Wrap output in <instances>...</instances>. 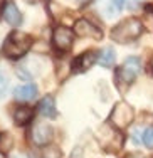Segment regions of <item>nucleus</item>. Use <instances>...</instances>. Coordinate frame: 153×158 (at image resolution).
<instances>
[{
	"instance_id": "1",
	"label": "nucleus",
	"mask_w": 153,
	"mask_h": 158,
	"mask_svg": "<svg viewBox=\"0 0 153 158\" xmlns=\"http://www.w3.org/2000/svg\"><path fill=\"white\" fill-rule=\"evenodd\" d=\"M32 46V37L27 32L22 31H14L7 35L5 42H3V54L10 59H19L29 52Z\"/></svg>"
},
{
	"instance_id": "2",
	"label": "nucleus",
	"mask_w": 153,
	"mask_h": 158,
	"mask_svg": "<svg viewBox=\"0 0 153 158\" xmlns=\"http://www.w3.org/2000/svg\"><path fill=\"white\" fill-rule=\"evenodd\" d=\"M141 31H143V24H141L140 19L130 17L126 20L119 22L116 27L111 31V39L114 42L119 44H126V42H133L135 39L140 37Z\"/></svg>"
},
{
	"instance_id": "3",
	"label": "nucleus",
	"mask_w": 153,
	"mask_h": 158,
	"mask_svg": "<svg viewBox=\"0 0 153 158\" xmlns=\"http://www.w3.org/2000/svg\"><path fill=\"white\" fill-rule=\"evenodd\" d=\"M140 71H141V62H140V59L135 57V56H131V57H126V61L123 62V66L118 67V71H116V79H118V81L126 82V84H131V82H135V79L138 77Z\"/></svg>"
},
{
	"instance_id": "4",
	"label": "nucleus",
	"mask_w": 153,
	"mask_h": 158,
	"mask_svg": "<svg viewBox=\"0 0 153 158\" xmlns=\"http://www.w3.org/2000/svg\"><path fill=\"white\" fill-rule=\"evenodd\" d=\"M133 118H135V111L128 103H118L111 111V123L116 128H126L131 125Z\"/></svg>"
},
{
	"instance_id": "5",
	"label": "nucleus",
	"mask_w": 153,
	"mask_h": 158,
	"mask_svg": "<svg viewBox=\"0 0 153 158\" xmlns=\"http://www.w3.org/2000/svg\"><path fill=\"white\" fill-rule=\"evenodd\" d=\"M52 138H54V128L47 121H35L32 126V141L37 146L47 145Z\"/></svg>"
},
{
	"instance_id": "6",
	"label": "nucleus",
	"mask_w": 153,
	"mask_h": 158,
	"mask_svg": "<svg viewBox=\"0 0 153 158\" xmlns=\"http://www.w3.org/2000/svg\"><path fill=\"white\" fill-rule=\"evenodd\" d=\"M52 42H54L56 49L59 51L68 52L71 47H72L74 42V32L71 29L64 27V25H59V27L54 29V34H52Z\"/></svg>"
},
{
	"instance_id": "7",
	"label": "nucleus",
	"mask_w": 153,
	"mask_h": 158,
	"mask_svg": "<svg viewBox=\"0 0 153 158\" xmlns=\"http://www.w3.org/2000/svg\"><path fill=\"white\" fill-rule=\"evenodd\" d=\"M72 31H74L76 35H79V37H91V39H101L103 37V32L99 31L96 25H93L89 20H86V19L76 20Z\"/></svg>"
},
{
	"instance_id": "8",
	"label": "nucleus",
	"mask_w": 153,
	"mask_h": 158,
	"mask_svg": "<svg viewBox=\"0 0 153 158\" xmlns=\"http://www.w3.org/2000/svg\"><path fill=\"white\" fill-rule=\"evenodd\" d=\"M98 61V52L96 51H88L77 56L72 62V73H84V71L91 69L94 62Z\"/></svg>"
},
{
	"instance_id": "9",
	"label": "nucleus",
	"mask_w": 153,
	"mask_h": 158,
	"mask_svg": "<svg viewBox=\"0 0 153 158\" xmlns=\"http://www.w3.org/2000/svg\"><path fill=\"white\" fill-rule=\"evenodd\" d=\"M3 19H5V22H9L10 25H19L22 22V15H20V12H19L15 3L7 2L5 5H3Z\"/></svg>"
},
{
	"instance_id": "10",
	"label": "nucleus",
	"mask_w": 153,
	"mask_h": 158,
	"mask_svg": "<svg viewBox=\"0 0 153 158\" xmlns=\"http://www.w3.org/2000/svg\"><path fill=\"white\" fill-rule=\"evenodd\" d=\"M39 111L42 116H46V118H56V114H57V111H56V103H54V98L51 94L42 98L39 103Z\"/></svg>"
},
{
	"instance_id": "11",
	"label": "nucleus",
	"mask_w": 153,
	"mask_h": 158,
	"mask_svg": "<svg viewBox=\"0 0 153 158\" xmlns=\"http://www.w3.org/2000/svg\"><path fill=\"white\" fill-rule=\"evenodd\" d=\"M37 96V86L35 84H24L15 89V98L19 101H31Z\"/></svg>"
},
{
	"instance_id": "12",
	"label": "nucleus",
	"mask_w": 153,
	"mask_h": 158,
	"mask_svg": "<svg viewBox=\"0 0 153 158\" xmlns=\"http://www.w3.org/2000/svg\"><path fill=\"white\" fill-rule=\"evenodd\" d=\"M32 116H34V111H32L31 108L24 106V108H19V110L14 113V121H15L17 126H24L32 119Z\"/></svg>"
},
{
	"instance_id": "13",
	"label": "nucleus",
	"mask_w": 153,
	"mask_h": 158,
	"mask_svg": "<svg viewBox=\"0 0 153 158\" xmlns=\"http://www.w3.org/2000/svg\"><path fill=\"white\" fill-rule=\"evenodd\" d=\"M98 61L101 66L104 67H111L114 66V61H116V54H114V51L111 47H104L101 52L98 54Z\"/></svg>"
},
{
	"instance_id": "14",
	"label": "nucleus",
	"mask_w": 153,
	"mask_h": 158,
	"mask_svg": "<svg viewBox=\"0 0 153 158\" xmlns=\"http://www.w3.org/2000/svg\"><path fill=\"white\" fill-rule=\"evenodd\" d=\"M14 146V138L12 135L9 133V131H3V133H0V152L2 153H7L10 152Z\"/></svg>"
},
{
	"instance_id": "15",
	"label": "nucleus",
	"mask_w": 153,
	"mask_h": 158,
	"mask_svg": "<svg viewBox=\"0 0 153 158\" xmlns=\"http://www.w3.org/2000/svg\"><path fill=\"white\" fill-rule=\"evenodd\" d=\"M143 143L148 146V148H153V126L147 128L143 133Z\"/></svg>"
},
{
	"instance_id": "16",
	"label": "nucleus",
	"mask_w": 153,
	"mask_h": 158,
	"mask_svg": "<svg viewBox=\"0 0 153 158\" xmlns=\"http://www.w3.org/2000/svg\"><path fill=\"white\" fill-rule=\"evenodd\" d=\"M7 84H9V81H7V77H5V74L0 71V96L5 93V89H7Z\"/></svg>"
},
{
	"instance_id": "17",
	"label": "nucleus",
	"mask_w": 153,
	"mask_h": 158,
	"mask_svg": "<svg viewBox=\"0 0 153 158\" xmlns=\"http://www.w3.org/2000/svg\"><path fill=\"white\" fill-rule=\"evenodd\" d=\"M0 158H7V155H5V153H2V152H0Z\"/></svg>"
},
{
	"instance_id": "18",
	"label": "nucleus",
	"mask_w": 153,
	"mask_h": 158,
	"mask_svg": "<svg viewBox=\"0 0 153 158\" xmlns=\"http://www.w3.org/2000/svg\"><path fill=\"white\" fill-rule=\"evenodd\" d=\"M151 71H153V59H151Z\"/></svg>"
}]
</instances>
